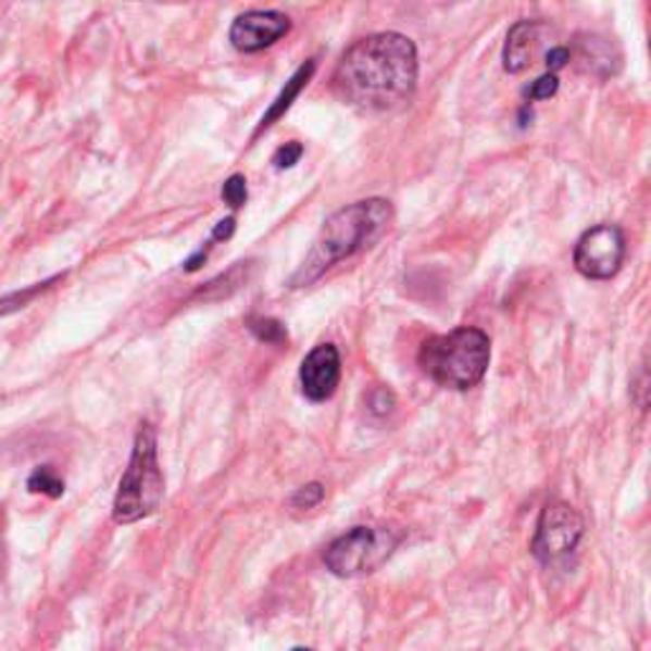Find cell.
Returning a JSON list of instances; mask_svg holds the SVG:
<instances>
[{"label": "cell", "instance_id": "52a82bcc", "mask_svg": "<svg viewBox=\"0 0 651 651\" xmlns=\"http://www.w3.org/2000/svg\"><path fill=\"white\" fill-rule=\"evenodd\" d=\"M580 537L583 519L578 512L565 501H550V504H544L540 522H537L533 552L542 563H555V560L571 555L578 548Z\"/></svg>", "mask_w": 651, "mask_h": 651}, {"label": "cell", "instance_id": "e0dca14e", "mask_svg": "<svg viewBox=\"0 0 651 651\" xmlns=\"http://www.w3.org/2000/svg\"><path fill=\"white\" fill-rule=\"evenodd\" d=\"M560 82L558 74H542L540 79L533 82V87H527V100H550L552 95L558 92Z\"/></svg>", "mask_w": 651, "mask_h": 651}, {"label": "cell", "instance_id": "7a4b0ae2", "mask_svg": "<svg viewBox=\"0 0 651 651\" xmlns=\"http://www.w3.org/2000/svg\"><path fill=\"white\" fill-rule=\"evenodd\" d=\"M389 222H392V206L385 199H366L339 209L321 229L309 258L303 260L301 271L296 273L293 286H311L328 267L372 247L385 235Z\"/></svg>", "mask_w": 651, "mask_h": 651}, {"label": "cell", "instance_id": "9a60e30c", "mask_svg": "<svg viewBox=\"0 0 651 651\" xmlns=\"http://www.w3.org/2000/svg\"><path fill=\"white\" fill-rule=\"evenodd\" d=\"M250 331L265 343H283L288 339L286 328H283V324H278L275 318H263V316L250 318Z\"/></svg>", "mask_w": 651, "mask_h": 651}, {"label": "cell", "instance_id": "2e32d148", "mask_svg": "<svg viewBox=\"0 0 651 651\" xmlns=\"http://www.w3.org/2000/svg\"><path fill=\"white\" fill-rule=\"evenodd\" d=\"M51 283H54V280L41 283V286L28 288V290H24V293H13V296H9V298H0V316H9V313L18 311V309H24V305H26L28 301H32V298L39 296L43 288L51 286Z\"/></svg>", "mask_w": 651, "mask_h": 651}, {"label": "cell", "instance_id": "3957f363", "mask_svg": "<svg viewBox=\"0 0 651 651\" xmlns=\"http://www.w3.org/2000/svg\"><path fill=\"white\" fill-rule=\"evenodd\" d=\"M423 372L440 387L471 389L484 379L491 362V341L481 328L461 326L433 336L417 354Z\"/></svg>", "mask_w": 651, "mask_h": 651}, {"label": "cell", "instance_id": "ffe728a7", "mask_svg": "<svg viewBox=\"0 0 651 651\" xmlns=\"http://www.w3.org/2000/svg\"><path fill=\"white\" fill-rule=\"evenodd\" d=\"M301 155H303V146L301 143H286L283 148H278V151H275V155H273V163H275V168H293L298 161H301Z\"/></svg>", "mask_w": 651, "mask_h": 651}, {"label": "cell", "instance_id": "8992f818", "mask_svg": "<svg viewBox=\"0 0 651 651\" xmlns=\"http://www.w3.org/2000/svg\"><path fill=\"white\" fill-rule=\"evenodd\" d=\"M624 231L616 224H598V227L588 229L586 235L575 245L573 263L583 278L590 280H609L618 273L621 263H624Z\"/></svg>", "mask_w": 651, "mask_h": 651}, {"label": "cell", "instance_id": "ba28073f", "mask_svg": "<svg viewBox=\"0 0 651 651\" xmlns=\"http://www.w3.org/2000/svg\"><path fill=\"white\" fill-rule=\"evenodd\" d=\"M290 32V18L278 11H250L231 24L229 41L237 51L252 54L273 47Z\"/></svg>", "mask_w": 651, "mask_h": 651}, {"label": "cell", "instance_id": "44dd1931", "mask_svg": "<svg viewBox=\"0 0 651 651\" xmlns=\"http://www.w3.org/2000/svg\"><path fill=\"white\" fill-rule=\"evenodd\" d=\"M571 62V51L567 47H552L548 54H544V64H548V74H558V70Z\"/></svg>", "mask_w": 651, "mask_h": 651}, {"label": "cell", "instance_id": "4fadbf2b", "mask_svg": "<svg viewBox=\"0 0 651 651\" xmlns=\"http://www.w3.org/2000/svg\"><path fill=\"white\" fill-rule=\"evenodd\" d=\"M242 273H245V263L237 265V267H231V271L227 275H220V278L209 283V286L204 290H201V293L197 298H204V301H216V298H224V296L235 293V290L247 280V278H242Z\"/></svg>", "mask_w": 651, "mask_h": 651}, {"label": "cell", "instance_id": "5b68a950", "mask_svg": "<svg viewBox=\"0 0 651 651\" xmlns=\"http://www.w3.org/2000/svg\"><path fill=\"white\" fill-rule=\"evenodd\" d=\"M402 540L400 533L387 527H354L339 540H334L324 552L328 571L339 578H356L379 571L392 558Z\"/></svg>", "mask_w": 651, "mask_h": 651}, {"label": "cell", "instance_id": "ac0fdd59", "mask_svg": "<svg viewBox=\"0 0 651 651\" xmlns=\"http://www.w3.org/2000/svg\"><path fill=\"white\" fill-rule=\"evenodd\" d=\"M321 499H324V486L309 484V486H303V489H298L293 493L290 504L298 506V509H313L316 504H321Z\"/></svg>", "mask_w": 651, "mask_h": 651}, {"label": "cell", "instance_id": "6da1fadb", "mask_svg": "<svg viewBox=\"0 0 651 651\" xmlns=\"http://www.w3.org/2000/svg\"><path fill=\"white\" fill-rule=\"evenodd\" d=\"M417 85L415 43L402 34H374L347 49L331 87L359 112H389L405 104Z\"/></svg>", "mask_w": 651, "mask_h": 651}, {"label": "cell", "instance_id": "484cf974", "mask_svg": "<svg viewBox=\"0 0 651 651\" xmlns=\"http://www.w3.org/2000/svg\"><path fill=\"white\" fill-rule=\"evenodd\" d=\"M293 651H311V649H301V647H298V649H293Z\"/></svg>", "mask_w": 651, "mask_h": 651}, {"label": "cell", "instance_id": "7c38bea8", "mask_svg": "<svg viewBox=\"0 0 651 651\" xmlns=\"http://www.w3.org/2000/svg\"><path fill=\"white\" fill-rule=\"evenodd\" d=\"M313 70H316V62H309L303 64L301 70H298L293 77H290V82H286V89L278 95V100L273 102V108L267 110V115L263 117V123H260V130H265V127H271L275 120H278L283 112H286L290 104H293V100L298 95H301V89L305 87V82H309L313 77Z\"/></svg>", "mask_w": 651, "mask_h": 651}, {"label": "cell", "instance_id": "8fae6325", "mask_svg": "<svg viewBox=\"0 0 651 651\" xmlns=\"http://www.w3.org/2000/svg\"><path fill=\"white\" fill-rule=\"evenodd\" d=\"M567 51H571V59L575 57V62H578L580 70L593 74V77H601V79L611 77V74H616L621 66V54L616 43L603 39V36L580 34L578 39H575L573 49Z\"/></svg>", "mask_w": 651, "mask_h": 651}, {"label": "cell", "instance_id": "277c9868", "mask_svg": "<svg viewBox=\"0 0 651 651\" xmlns=\"http://www.w3.org/2000/svg\"><path fill=\"white\" fill-rule=\"evenodd\" d=\"M161 499L163 474L159 468V455H155V433L151 425H140L130 463H127L125 476L120 478L112 516L117 525H133V522L153 514Z\"/></svg>", "mask_w": 651, "mask_h": 651}, {"label": "cell", "instance_id": "7402d4cb", "mask_svg": "<svg viewBox=\"0 0 651 651\" xmlns=\"http://www.w3.org/2000/svg\"><path fill=\"white\" fill-rule=\"evenodd\" d=\"M370 405H372L374 415H387L395 405L392 392H387V389H374L372 398H370Z\"/></svg>", "mask_w": 651, "mask_h": 651}, {"label": "cell", "instance_id": "cb8c5ba5", "mask_svg": "<svg viewBox=\"0 0 651 651\" xmlns=\"http://www.w3.org/2000/svg\"><path fill=\"white\" fill-rule=\"evenodd\" d=\"M204 260H206V250H199V252H197V254H193V258L189 260V263H186V271H189V273H193V271H199V265H201V263H204Z\"/></svg>", "mask_w": 651, "mask_h": 651}, {"label": "cell", "instance_id": "5bb4252c", "mask_svg": "<svg viewBox=\"0 0 651 651\" xmlns=\"http://www.w3.org/2000/svg\"><path fill=\"white\" fill-rule=\"evenodd\" d=\"M28 489L34 493H47V497L57 499L64 493V481L49 466H43V468H36L32 478H28Z\"/></svg>", "mask_w": 651, "mask_h": 651}, {"label": "cell", "instance_id": "30bf717a", "mask_svg": "<svg viewBox=\"0 0 651 651\" xmlns=\"http://www.w3.org/2000/svg\"><path fill=\"white\" fill-rule=\"evenodd\" d=\"M544 34H550V26L540 24V21H519V24L512 26L504 47V70L509 74L529 70L535 59L540 57Z\"/></svg>", "mask_w": 651, "mask_h": 651}, {"label": "cell", "instance_id": "d4e9b609", "mask_svg": "<svg viewBox=\"0 0 651 651\" xmlns=\"http://www.w3.org/2000/svg\"><path fill=\"white\" fill-rule=\"evenodd\" d=\"M0 578H3V552H0Z\"/></svg>", "mask_w": 651, "mask_h": 651}, {"label": "cell", "instance_id": "9c48e42d", "mask_svg": "<svg viewBox=\"0 0 651 651\" xmlns=\"http://www.w3.org/2000/svg\"><path fill=\"white\" fill-rule=\"evenodd\" d=\"M341 379V356L334 343H321L303 359L301 387L311 402H324L331 398Z\"/></svg>", "mask_w": 651, "mask_h": 651}, {"label": "cell", "instance_id": "d6986e66", "mask_svg": "<svg viewBox=\"0 0 651 651\" xmlns=\"http://www.w3.org/2000/svg\"><path fill=\"white\" fill-rule=\"evenodd\" d=\"M222 197H224V201H227L229 206H242L245 199H247V181H245V176H239V174L231 176L229 181L224 184Z\"/></svg>", "mask_w": 651, "mask_h": 651}, {"label": "cell", "instance_id": "603a6c76", "mask_svg": "<svg viewBox=\"0 0 651 651\" xmlns=\"http://www.w3.org/2000/svg\"><path fill=\"white\" fill-rule=\"evenodd\" d=\"M231 231H235V220H224V222H220V227L214 229V239H227V237H231Z\"/></svg>", "mask_w": 651, "mask_h": 651}]
</instances>
